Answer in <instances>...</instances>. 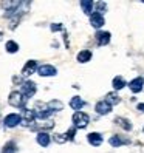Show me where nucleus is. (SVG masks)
<instances>
[{
  "label": "nucleus",
  "mask_w": 144,
  "mask_h": 153,
  "mask_svg": "<svg viewBox=\"0 0 144 153\" xmlns=\"http://www.w3.org/2000/svg\"><path fill=\"white\" fill-rule=\"evenodd\" d=\"M96 42H98V45L99 47H104V45H107L110 42V33H107V31H99L96 36Z\"/></svg>",
  "instance_id": "9d476101"
},
{
  "label": "nucleus",
  "mask_w": 144,
  "mask_h": 153,
  "mask_svg": "<svg viewBox=\"0 0 144 153\" xmlns=\"http://www.w3.org/2000/svg\"><path fill=\"white\" fill-rule=\"evenodd\" d=\"M59 30H62V25H56V23H53L51 25V31H59Z\"/></svg>",
  "instance_id": "bb28decb"
},
{
  "label": "nucleus",
  "mask_w": 144,
  "mask_h": 153,
  "mask_svg": "<svg viewBox=\"0 0 144 153\" xmlns=\"http://www.w3.org/2000/svg\"><path fill=\"white\" fill-rule=\"evenodd\" d=\"M8 102H10V105L16 107V108H23L26 97L22 94V91H13L10 94V97H8Z\"/></svg>",
  "instance_id": "f257e3e1"
},
{
  "label": "nucleus",
  "mask_w": 144,
  "mask_h": 153,
  "mask_svg": "<svg viewBox=\"0 0 144 153\" xmlns=\"http://www.w3.org/2000/svg\"><path fill=\"white\" fill-rule=\"evenodd\" d=\"M143 131H144V128H143Z\"/></svg>",
  "instance_id": "c756f323"
},
{
  "label": "nucleus",
  "mask_w": 144,
  "mask_h": 153,
  "mask_svg": "<svg viewBox=\"0 0 144 153\" xmlns=\"http://www.w3.org/2000/svg\"><path fill=\"white\" fill-rule=\"evenodd\" d=\"M115 122H116V124H119L124 130H130V128H132V124H129V121H127V119H124V118H116Z\"/></svg>",
  "instance_id": "4be33fe9"
},
{
  "label": "nucleus",
  "mask_w": 144,
  "mask_h": 153,
  "mask_svg": "<svg viewBox=\"0 0 144 153\" xmlns=\"http://www.w3.org/2000/svg\"><path fill=\"white\" fill-rule=\"evenodd\" d=\"M6 51L8 53H17V51H19V45H17L14 40L6 42Z\"/></svg>",
  "instance_id": "5701e85b"
},
{
  "label": "nucleus",
  "mask_w": 144,
  "mask_h": 153,
  "mask_svg": "<svg viewBox=\"0 0 144 153\" xmlns=\"http://www.w3.org/2000/svg\"><path fill=\"white\" fill-rule=\"evenodd\" d=\"M90 23H92V26H95V28H101V26L105 23L104 20V16L99 14V13H95L90 16Z\"/></svg>",
  "instance_id": "6e6552de"
},
{
  "label": "nucleus",
  "mask_w": 144,
  "mask_h": 153,
  "mask_svg": "<svg viewBox=\"0 0 144 153\" xmlns=\"http://www.w3.org/2000/svg\"><path fill=\"white\" fill-rule=\"evenodd\" d=\"M85 105V102L82 101V97H79V96H75V97H71V101H70V107L73 110H81L82 107Z\"/></svg>",
  "instance_id": "ddd939ff"
},
{
  "label": "nucleus",
  "mask_w": 144,
  "mask_h": 153,
  "mask_svg": "<svg viewBox=\"0 0 144 153\" xmlns=\"http://www.w3.org/2000/svg\"><path fill=\"white\" fill-rule=\"evenodd\" d=\"M36 68H37V64H36V60H28V62L25 64L23 70H22V74H23V76H31L34 71H36Z\"/></svg>",
  "instance_id": "9b49d317"
},
{
  "label": "nucleus",
  "mask_w": 144,
  "mask_h": 153,
  "mask_svg": "<svg viewBox=\"0 0 144 153\" xmlns=\"http://www.w3.org/2000/svg\"><path fill=\"white\" fill-rule=\"evenodd\" d=\"M37 144L39 146H42V147H48V144H50V134H47L45 131H40L39 134H37Z\"/></svg>",
  "instance_id": "4468645a"
},
{
  "label": "nucleus",
  "mask_w": 144,
  "mask_h": 153,
  "mask_svg": "<svg viewBox=\"0 0 144 153\" xmlns=\"http://www.w3.org/2000/svg\"><path fill=\"white\" fill-rule=\"evenodd\" d=\"M5 127H16V125H19L22 122V116L20 114H17V113H11V114H8L6 118H5Z\"/></svg>",
  "instance_id": "20e7f679"
},
{
  "label": "nucleus",
  "mask_w": 144,
  "mask_h": 153,
  "mask_svg": "<svg viewBox=\"0 0 144 153\" xmlns=\"http://www.w3.org/2000/svg\"><path fill=\"white\" fill-rule=\"evenodd\" d=\"M37 73H39L42 77H45V76H54V74L57 73V70L53 67V65H40V67L37 68Z\"/></svg>",
  "instance_id": "0eeeda50"
},
{
  "label": "nucleus",
  "mask_w": 144,
  "mask_h": 153,
  "mask_svg": "<svg viewBox=\"0 0 144 153\" xmlns=\"http://www.w3.org/2000/svg\"><path fill=\"white\" fill-rule=\"evenodd\" d=\"M143 85H144V79L143 77H135L133 80H130L129 88L132 90L133 93H140L141 90H143Z\"/></svg>",
  "instance_id": "1a4fd4ad"
},
{
  "label": "nucleus",
  "mask_w": 144,
  "mask_h": 153,
  "mask_svg": "<svg viewBox=\"0 0 144 153\" xmlns=\"http://www.w3.org/2000/svg\"><path fill=\"white\" fill-rule=\"evenodd\" d=\"M47 105H48V108H50L51 111H59V110H62V102H60V101H56V99H54V101H50Z\"/></svg>",
  "instance_id": "f3484780"
},
{
  "label": "nucleus",
  "mask_w": 144,
  "mask_h": 153,
  "mask_svg": "<svg viewBox=\"0 0 144 153\" xmlns=\"http://www.w3.org/2000/svg\"><path fill=\"white\" fill-rule=\"evenodd\" d=\"M95 6H96V13H99V14L107 11V5L104 2H98V3H95Z\"/></svg>",
  "instance_id": "393cba45"
},
{
  "label": "nucleus",
  "mask_w": 144,
  "mask_h": 153,
  "mask_svg": "<svg viewBox=\"0 0 144 153\" xmlns=\"http://www.w3.org/2000/svg\"><path fill=\"white\" fill-rule=\"evenodd\" d=\"M124 85H125V80L121 76H116L113 79V88L115 90H121V88H124Z\"/></svg>",
  "instance_id": "aec40b11"
},
{
  "label": "nucleus",
  "mask_w": 144,
  "mask_h": 153,
  "mask_svg": "<svg viewBox=\"0 0 144 153\" xmlns=\"http://www.w3.org/2000/svg\"><path fill=\"white\" fill-rule=\"evenodd\" d=\"M54 141H56V142H65L67 138H65V134H56V136H54Z\"/></svg>",
  "instance_id": "a878e982"
},
{
  "label": "nucleus",
  "mask_w": 144,
  "mask_h": 153,
  "mask_svg": "<svg viewBox=\"0 0 144 153\" xmlns=\"http://www.w3.org/2000/svg\"><path fill=\"white\" fill-rule=\"evenodd\" d=\"M0 39H2V34H0Z\"/></svg>",
  "instance_id": "c85d7f7f"
},
{
  "label": "nucleus",
  "mask_w": 144,
  "mask_h": 153,
  "mask_svg": "<svg viewBox=\"0 0 144 153\" xmlns=\"http://www.w3.org/2000/svg\"><path fill=\"white\" fill-rule=\"evenodd\" d=\"M90 59H92V51H88V50H84L78 54V60L81 62V64H85V62H88Z\"/></svg>",
  "instance_id": "dca6fc26"
},
{
  "label": "nucleus",
  "mask_w": 144,
  "mask_h": 153,
  "mask_svg": "<svg viewBox=\"0 0 144 153\" xmlns=\"http://www.w3.org/2000/svg\"><path fill=\"white\" fill-rule=\"evenodd\" d=\"M75 134H76V127H71V128H68V130H67V133H65V138H67V141H73V139H75Z\"/></svg>",
  "instance_id": "b1692460"
},
{
  "label": "nucleus",
  "mask_w": 144,
  "mask_h": 153,
  "mask_svg": "<svg viewBox=\"0 0 144 153\" xmlns=\"http://www.w3.org/2000/svg\"><path fill=\"white\" fill-rule=\"evenodd\" d=\"M138 110L144 113V104H138Z\"/></svg>",
  "instance_id": "cd10ccee"
},
{
  "label": "nucleus",
  "mask_w": 144,
  "mask_h": 153,
  "mask_svg": "<svg viewBox=\"0 0 144 153\" xmlns=\"http://www.w3.org/2000/svg\"><path fill=\"white\" fill-rule=\"evenodd\" d=\"M87 139H88V142L92 144V146H95V147H99L101 144H102V136L99 133H90L88 136H87Z\"/></svg>",
  "instance_id": "f8f14e48"
},
{
  "label": "nucleus",
  "mask_w": 144,
  "mask_h": 153,
  "mask_svg": "<svg viewBox=\"0 0 144 153\" xmlns=\"http://www.w3.org/2000/svg\"><path fill=\"white\" fill-rule=\"evenodd\" d=\"M34 93H36V84H34V82H31V80H26V82L22 84V94H23L26 99L31 97V96H34Z\"/></svg>",
  "instance_id": "39448f33"
},
{
  "label": "nucleus",
  "mask_w": 144,
  "mask_h": 153,
  "mask_svg": "<svg viewBox=\"0 0 144 153\" xmlns=\"http://www.w3.org/2000/svg\"><path fill=\"white\" fill-rule=\"evenodd\" d=\"M124 142H125V141H122L118 134H115V136L110 138V146H112V147H121Z\"/></svg>",
  "instance_id": "412c9836"
},
{
  "label": "nucleus",
  "mask_w": 144,
  "mask_h": 153,
  "mask_svg": "<svg viewBox=\"0 0 144 153\" xmlns=\"http://www.w3.org/2000/svg\"><path fill=\"white\" fill-rule=\"evenodd\" d=\"M81 8H82V11L85 14H92L93 8H95V2H92V0H84V2H81Z\"/></svg>",
  "instance_id": "2eb2a0df"
},
{
  "label": "nucleus",
  "mask_w": 144,
  "mask_h": 153,
  "mask_svg": "<svg viewBox=\"0 0 144 153\" xmlns=\"http://www.w3.org/2000/svg\"><path fill=\"white\" fill-rule=\"evenodd\" d=\"M71 121H73V125L76 128H85L88 125L90 118H88V114L84 113V111H76L73 114V118H71Z\"/></svg>",
  "instance_id": "f03ea898"
},
{
  "label": "nucleus",
  "mask_w": 144,
  "mask_h": 153,
  "mask_svg": "<svg viewBox=\"0 0 144 153\" xmlns=\"http://www.w3.org/2000/svg\"><path fill=\"white\" fill-rule=\"evenodd\" d=\"M105 101L109 102L110 105H116V104H119V97H118L116 93H109L105 96Z\"/></svg>",
  "instance_id": "a211bd4d"
},
{
  "label": "nucleus",
  "mask_w": 144,
  "mask_h": 153,
  "mask_svg": "<svg viewBox=\"0 0 144 153\" xmlns=\"http://www.w3.org/2000/svg\"><path fill=\"white\" fill-rule=\"evenodd\" d=\"M16 152H17V147H16V144H14L13 141L6 142L5 147H3V150H2V153H16Z\"/></svg>",
  "instance_id": "6ab92c4d"
},
{
  "label": "nucleus",
  "mask_w": 144,
  "mask_h": 153,
  "mask_svg": "<svg viewBox=\"0 0 144 153\" xmlns=\"http://www.w3.org/2000/svg\"><path fill=\"white\" fill-rule=\"evenodd\" d=\"M37 118L36 116V111L34 110H30V108H23V113H22V125L23 127H33V122L34 119Z\"/></svg>",
  "instance_id": "7ed1b4c3"
},
{
  "label": "nucleus",
  "mask_w": 144,
  "mask_h": 153,
  "mask_svg": "<svg viewBox=\"0 0 144 153\" xmlns=\"http://www.w3.org/2000/svg\"><path fill=\"white\" fill-rule=\"evenodd\" d=\"M95 110H96L98 113H99V114H109V113L112 111V105H110V104L104 99V101H99V102L96 104Z\"/></svg>",
  "instance_id": "423d86ee"
}]
</instances>
